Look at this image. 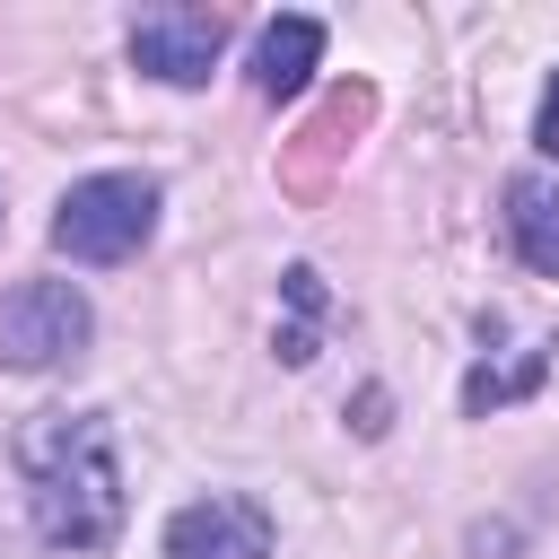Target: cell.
<instances>
[{
  "label": "cell",
  "mask_w": 559,
  "mask_h": 559,
  "mask_svg": "<svg viewBox=\"0 0 559 559\" xmlns=\"http://www.w3.org/2000/svg\"><path fill=\"white\" fill-rule=\"evenodd\" d=\"M533 140H542V148H550V157H559V79H550V87H542V122H533Z\"/></svg>",
  "instance_id": "cell-10"
},
{
  "label": "cell",
  "mask_w": 559,
  "mask_h": 559,
  "mask_svg": "<svg viewBox=\"0 0 559 559\" xmlns=\"http://www.w3.org/2000/svg\"><path fill=\"white\" fill-rule=\"evenodd\" d=\"M166 559H271V515L236 489H210L166 515Z\"/></svg>",
  "instance_id": "cell-5"
},
{
  "label": "cell",
  "mask_w": 559,
  "mask_h": 559,
  "mask_svg": "<svg viewBox=\"0 0 559 559\" xmlns=\"http://www.w3.org/2000/svg\"><path fill=\"white\" fill-rule=\"evenodd\" d=\"M314 61H323V26H314V17H271V26L253 35V87H262V96H297Z\"/></svg>",
  "instance_id": "cell-7"
},
{
  "label": "cell",
  "mask_w": 559,
  "mask_h": 559,
  "mask_svg": "<svg viewBox=\"0 0 559 559\" xmlns=\"http://www.w3.org/2000/svg\"><path fill=\"white\" fill-rule=\"evenodd\" d=\"M218 52H227V17H218V9L166 0V9H140V17H131V61H140L148 79H166V87H201V79L218 70Z\"/></svg>",
  "instance_id": "cell-4"
},
{
  "label": "cell",
  "mask_w": 559,
  "mask_h": 559,
  "mask_svg": "<svg viewBox=\"0 0 559 559\" xmlns=\"http://www.w3.org/2000/svg\"><path fill=\"white\" fill-rule=\"evenodd\" d=\"M288 297H297V314H314V306H323V288H314V271H288ZM280 358H288V367H297V358H314V349H306V323H297V332L280 341Z\"/></svg>",
  "instance_id": "cell-9"
},
{
  "label": "cell",
  "mask_w": 559,
  "mask_h": 559,
  "mask_svg": "<svg viewBox=\"0 0 559 559\" xmlns=\"http://www.w3.org/2000/svg\"><path fill=\"white\" fill-rule=\"evenodd\" d=\"M17 472L35 533L52 550H105L122 533V472H114V428L105 411H44L17 428Z\"/></svg>",
  "instance_id": "cell-1"
},
{
  "label": "cell",
  "mask_w": 559,
  "mask_h": 559,
  "mask_svg": "<svg viewBox=\"0 0 559 559\" xmlns=\"http://www.w3.org/2000/svg\"><path fill=\"white\" fill-rule=\"evenodd\" d=\"M87 332H96V314H87V297L70 280H17L0 297V367H17V376L70 367L87 349Z\"/></svg>",
  "instance_id": "cell-3"
},
{
  "label": "cell",
  "mask_w": 559,
  "mask_h": 559,
  "mask_svg": "<svg viewBox=\"0 0 559 559\" xmlns=\"http://www.w3.org/2000/svg\"><path fill=\"white\" fill-rule=\"evenodd\" d=\"M507 245L524 271L559 280V183L550 175H515L507 183Z\"/></svg>",
  "instance_id": "cell-6"
},
{
  "label": "cell",
  "mask_w": 559,
  "mask_h": 559,
  "mask_svg": "<svg viewBox=\"0 0 559 559\" xmlns=\"http://www.w3.org/2000/svg\"><path fill=\"white\" fill-rule=\"evenodd\" d=\"M157 236V183L148 175H87L52 210V253L70 262H131Z\"/></svg>",
  "instance_id": "cell-2"
},
{
  "label": "cell",
  "mask_w": 559,
  "mask_h": 559,
  "mask_svg": "<svg viewBox=\"0 0 559 559\" xmlns=\"http://www.w3.org/2000/svg\"><path fill=\"white\" fill-rule=\"evenodd\" d=\"M542 384V341L515 358V367H472V384H463V411H489V402H507V393H533Z\"/></svg>",
  "instance_id": "cell-8"
}]
</instances>
